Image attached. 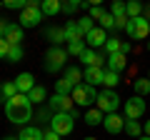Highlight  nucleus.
<instances>
[{
  "mask_svg": "<svg viewBox=\"0 0 150 140\" xmlns=\"http://www.w3.org/2000/svg\"><path fill=\"white\" fill-rule=\"evenodd\" d=\"M103 128H105L110 135H118V133L125 130V118L118 115V113H110V115H105V120H103Z\"/></svg>",
  "mask_w": 150,
  "mask_h": 140,
  "instance_id": "f8f14e48",
  "label": "nucleus"
},
{
  "mask_svg": "<svg viewBox=\"0 0 150 140\" xmlns=\"http://www.w3.org/2000/svg\"><path fill=\"white\" fill-rule=\"evenodd\" d=\"M148 78H150V70H148Z\"/></svg>",
  "mask_w": 150,
  "mask_h": 140,
  "instance_id": "3c124183",
  "label": "nucleus"
},
{
  "mask_svg": "<svg viewBox=\"0 0 150 140\" xmlns=\"http://www.w3.org/2000/svg\"><path fill=\"white\" fill-rule=\"evenodd\" d=\"M148 50H150V40H148Z\"/></svg>",
  "mask_w": 150,
  "mask_h": 140,
  "instance_id": "8fccbe9b",
  "label": "nucleus"
},
{
  "mask_svg": "<svg viewBox=\"0 0 150 140\" xmlns=\"http://www.w3.org/2000/svg\"><path fill=\"white\" fill-rule=\"evenodd\" d=\"M0 8H3V3H0Z\"/></svg>",
  "mask_w": 150,
  "mask_h": 140,
  "instance_id": "603ef678",
  "label": "nucleus"
},
{
  "mask_svg": "<svg viewBox=\"0 0 150 140\" xmlns=\"http://www.w3.org/2000/svg\"><path fill=\"white\" fill-rule=\"evenodd\" d=\"M143 135H148V138H150V118L145 120V125H143Z\"/></svg>",
  "mask_w": 150,
  "mask_h": 140,
  "instance_id": "c03bdc74",
  "label": "nucleus"
},
{
  "mask_svg": "<svg viewBox=\"0 0 150 140\" xmlns=\"http://www.w3.org/2000/svg\"><path fill=\"white\" fill-rule=\"evenodd\" d=\"M83 140H98V138H83Z\"/></svg>",
  "mask_w": 150,
  "mask_h": 140,
  "instance_id": "09e8293b",
  "label": "nucleus"
},
{
  "mask_svg": "<svg viewBox=\"0 0 150 140\" xmlns=\"http://www.w3.org/2000/svg\"><path fill=\"white\" fill-rule=\"evenodd\" d=\"M138 140H150V138H148V135H140V138H138Z\"/></svg>",
  "mask_w": 150,
  "mask_h": 140,
  "instance_id": "de8ad7c7",
  "label": "nucleus"
},
{
  "mask_svg": "<svg viewBox=\"0 0 150 140\" xmlns=\"http://www.w3.org/2000/svg\"><path fill=\"white\" fill-rule=\"evenodd\" d=\"M95 108L100 110V113L110 115V113H118L120 108V95L115 90H108V88H103L100 93H98V103H95Z\"/></svg>",
  "mask_w": 150,
  "mask_h": 140,
  "instance_id": "423d86ee",
  "label": "nucleus"
},
{
  "mask_svg": "<svg viewBox=\"0 0 150 140\" xmlns=\"http://www.w3.org/2000/svg\"><path fill=\"white\" fill-rule=\"evenodd\" d=\"M75 115L73 113H53V120H50V130L53 133H58L60 138H65V135H70L75 130Z\"/></svg>",
  "mask_w": 150,
  "mask_h": 140,
  "instance_id": "39448f33",
  "label": "nucleus"
},
{
  "mask_svg": "<svg viewBox=\"0 0 150 140\" xmlns=\"http://www.w3.org/2000/svg\"><path fill=\"white\" fill-rule=\"evenodd\" d=\"M83 118H85V125L95 128V125H103V120H105V113H100L98 108H88L85 113H83Z\"/></svg>",
  "mask_w": 150,
  "mask_h": 140,
  "instance_id": "aec40b11",
  "label": "nucleus"
},
{
  "mask_svg": "<svg viewBox=\"0 0 150 140\" xmlns=\"http://www.w3.org/2000/svg\"><path fill=\"white\" fill-rule=\"evenodd\" d=\"M120 83V73H112V70H105V83L103 85L108 88V90H115Z\"/></svg>",
  "mask_w": 150,
  "mask_h": 140,
  "instance_id": "cd10ccee",
  "label": "nucleus"
},
{
  "mask_svg": "<svg viewBox=\"0 0 150 140\" xmlns=\"http://www.w3.org/2000/svg\"><path fill=\"white\" fill-rule=\"evenodd\" d=\"M68 58H70L68 48H55V45H50V48L45 50V58H43L45 73H60V70H65Z\"/></svg>",
  "mask_w": 150,
  "mask_h": 140,
  "instance_id": "f03ea898",
  "label": "nucleus"
},
{
  "mask_svg": "<svg viewBox=\"0 0 150 140\" xmlns=\"http://www.w3.org/2000/svg\"><path fill=\"white\" fill-rule=\"evenodd\" d=\"M55 93H58V95H73V85H70L68 80L60 78V80L55 83Z\"/></svg>",
  "mask_w": 150,
  "mask_h": 140,
  "instance_id": "2f4dec72",
  "label": "nucleus"
},
{
  "mask_svg": "<svg viewBox=\"0 0 150 140\" xmlns=\"http://www.w3.org/2000/svg\"><path fill=\"white\" fill-rule=\"evenodd\" d=\"M8 25H10V23H5V20H3V18H0V38H3V35H5Z\"/></svg>",
  "mask_w": 150,
  "mask_h": 140,
  "instance_id": "37998d69",
  "label": "nucleus"
},
{
  "mask_svg": "<svg viewBox=\"0 0 150 140\" xmlns=\"http://www.w3.org/2000/svg\"><path fill=\"white\" fill-rule=\"evenodd\" d=\"M128 20H130L128 15H123V18H115V30H125V28H128Z\"/></svg>",
  "mask_w": 150,
  "mask_h": 140,
  "instance_id": "ea45409f",
  "label": "nucleus"
},
{
  "mask_svg": "<svg viewBox=\"0 0 150 140\" xmlns=\"http://www.w3.org/2000/svg\"><path fill=\"white\" fill-rule=\"evenodd\" d=\"M80 10V0H68V3H63V13L65 15H73V13Z\"/></svg>",
  "mask_w": 150,
  "mask_h": 140,
  "instance_id": "c9c22d12",
  "label": "nucleus"
},
{
  "mask_svg": "<svg viewBox=\"0 0 150 140\" xmlns=\"http://www.w3.org/2000/svg\"><path fill=\"white\" fill-rule=\"evenodd\" d=\"M0 95H3V103H8L10 98H15L18 95L15 83H3V85H0Z\"/></svg>",
  "mask_w": 150,
  "mask_h": 140,
  "instance_id": "bb28decb",
  "label": "nucleus"
},
{
  "mask_svg": "<svg viewBox=\"0 0 150 140\" xmlns=\"http://www.w3.org/2000/svg\"><path fill=\"white\" fill-rule=\"evenodd\" d=\"M3 38H5L8 45H20V43H23V28L18 25V23H10Z\"/></svg>",
  "mask_w": 150,
  "mask_h": 140,
  "instance_id": "dca6fc26",
  "label": "nucleus"
},
{
  "mask_svg": "<svg viewBox=\"0 0 150 140\" xmlns=\"http://www.w3.org/2000/svg\"><path fill=\"white\" fill-rule=\"evenodd\" d=\"M80 63L85 68H103V65H108V58H105V53H95V50L85 48V53L80 55Z\"/></svg>",
  "mask_w": 150,
  "mask_h": 140,
  "instance_id": "9d476101",
  "label": "nucleus"
},
{
  "mask_svg": "<svg viewBox=\"0 0 150 140\" xmlns=\"http://www.w3.org/2000/svg\"><path fill=\"white\" fill-rule=\"evenodd\" d=\"M110 15L112 18H123L125 15V3L123 0H115V3L110 5Z\"/></svg>",
  "mask_w": 150,
  "mask_h": 140,
  "instance_id": "72a5a7b5",
  "label": "nucleus"
},
{
  "mask_svg": "<svg viewBox=\"0 0 150 140\" xmlns=\"http://www.w3.org/2000/svg\"><path fill=\"white\" fill-rule=\"evenodd\" d=\"M40 10H43L45 18H53V15H58V13H63V3H60V0H43V3H40Z\"/></svg>",
  "mask_w": 150,
  "mask_h": 140,
  "instance_id": "6ab92c4d",
  "label": "nucleus"
},
{
  "mask_svg": "<svg viewBox=\"0 0 150 140\" xmlns=\"http://www.w3.org/2000/svg\"><path fill=\"white\" fill-rule=\"evenodd\" d=\"M28 98H30L33 105H40V103L48 100V93H45V88H43V85H35L30 93H28Z\"/></svg>",
  "mask_w": 150,
  "mask_h": 140,
  "instance_id": "b1692460",
  "label": "nucleus"
},
{
  "mask_svg": "<svg viewBox=\"0 0 150 140\" xmlns=\"http://www.w3.org/2000/svg\"><path fill=\"white\" fill-rule=\"evenodd\" d=\"M78 25H80V30L85 33V35L93 30V28H95V25H93V18H90V15H83L80 20H78Z\"/></svg>",
  "mask_w": 150,
  "mask_h": 140,
  "instance_id": "e433bc0d",
  "label": "nucleus"
},
{
  "mask_svg": "<svg viewBox=\"0 0 150 140\" xmlns=\"http://www.w3.org/2000/svg\"><path fill=\"white\" fill-rule=\"evenodd\" d=\"M23 55H25L23 45H10V53H8V63H20Z\"/></svg>",
  "mask_w": 150,
  "mask_h": 140,
  "instance_id": "c756f323",
  "label": "nucleus"
},
{
  "mask_svg": "<svg viewBox=\"0 0 150 140\" xmlns=\"http://www.w3.org/2000/svg\"><path fill=\"white\" fill-rule=\"evenodd\" d=\"M145 115V98L133 95L125 100V120H140Z\"/></svg>",
  "mask_w": 150,
  "mask_h": 140,
  "instance_id": "6e6552de",
  "label": "nucleus"
},
{
  "mask_svg": "<svg viewBox=\"0 0 150 140\" xmlns=\"http://www.w3.org/2000/svg\"><path fill=\"white\" fill-rule=\"evenodd\" d=\"M73 98L70 95H58V93H55L53 98H48V108L53 110V113H73Z\"/></svg>",
  "mask_w": 150,
  "mask_h": 140,
  "instance_id": "1a4fd4ad",
  "label": "nucleus"
},
{
  "mask_svg": "<svg viewBox=\"0 0 150 140\" xmlns=\"http://www.w3.org/2000/svg\"><path fill=\"white\" fill-rule=\"evenodd\" d=\"M13 83H15V88H18V93H20V95H28V93H30L33 88L38 85L33 73H20V75H18Z\"/></svg>",
  "mask_w": 150,
  "mask_h": 140,
  "instance_id": "4468645a",
  "label": "nucleus"
},
{
  "mask_svg": "<svg viewBox=\"0 0 150 140\" xmlns=\"http://www.w3.org/2000/svg\"><path fill=\"white\" fill-rule=\"evenodd\" d=\"M43 140H63V138H60L58 133H53V130L48 128V130H45V133H43Z\"/></svg>",
  "mask_w": 150,
  "mask_h": 140,
  "instance_id": "a19ab883",
  "label": "nucleus"
},
{
  "mask_svg": "<svg viewBox=\"0 0 150 140\" xmlns=\"http://www.w3.org/2000/svg\"><path fill=\"white\" fill-rule=\"evenodd\" d=\"M120 53H123V55H130V53H133V45H130L128 40H123V48H120Z\"/></svg>",
  "mask_w": 150,
  "mask_h": 140,
  "instance_id": "79ce46f5",
  "label": "nucleus"
},
{
  "mask_svg": "<svg viewBox=\"0 0 150 140\" xmlns=\"http://www.w3.org/2000/svg\"><path fill=\"white\" fill-rule=\"evenodd\" d=\"M8 53H10V45L5 43V38H0V60H8Z\"/></svg>",
  "mask_w": 150,
  "mask_h": 140,
  "instance_id": "58836bf2",
  "label": "nucleus"
},
{
  "mask_svg": "<svg viewBox=\"0 0 150 140\" xmlns=\"http://www.w3.org/2000/svg\"><path fill=\"white\" fill-rule=\"evenodd\" d=\"M105 13H108V10H105V8H100V5H93V8H90V10H88V15H90V18H93V20H100V18H103V15H105Z\"/></svg>",
  "mask_w": 150,
  "mask_h": 140,
  "instance_id": "4c0bfd02",
  "label": "nucleus"
},
{
  "mask_svg": "<svg viewBox=\"0 0 150 140\" xmlns=\"http://www.w3.org/2000/svg\"><path fill=\"white\" fill-rule=\"evenodd\" d=\"M85 48H88L85 40H83V43H70V45H68V55H75V58H80V55L85 53Z\"/></svg>",
  "mask_w": 150,
  "mask_h": 140,
  "instance_id": "473e14b6",
  "label": "nucleus"
},
{
  "mask_svg": "<svg viewBox=\"0 0 150 140\" xmlns=\"http://www.w3.org/2000/svg\"><path fill=\"white\" fill-rule=\"evenodd\" d=\"M143 3H138V0H128V3H125V15L130 18V20H133V18H140L143 15Z\"/></svg>",
  "mask_w": 150,
  "mask_h": 140,
  "instance_id": "5701e85b",
  "label": "nucleus"
},
{
  "mask_svg": "<svg viewBox=\"0 0 150 140\" xmlns=\"http://www.w3.org/2000/svg\"><path fill=\"white\" fill-rule=\"evenodd\" d=\"M0 140H18V135H5V138H0Z\"/></svg>",
  "mask_w": 150,
  "mask_h": 140,
  "instance_id": "49530a36",
  "label": "nucleus"
},
{
  "mask_svg": "<svg viewBox=\"0 0 150 140\" xmlns=\"http://www.w3.org/2000/svg\"><path fill=\"white\" fill-rule=\"evenodd\" d=\"M43 20H45V15H43V10H40V3H38V0H30L28 8L20 13V18H18V25L25 30V28H38Z\"/></svg>",
  "mask_w": 150,
  "mask_h": 140,
  "instance_id": "7ed1b4c3",
  "label": "nucleus"
},
{
  "mask_svg": "<svg viewBox=\"0 0 150 140\" xmlns=\"http://www.w3.org/2000/svg\"><path fill=\"white\" fill-rule=\"evenodd\" d=\"M45 40H50L55 48H60V45L65 43V30L63 28H48V30H45Z\"/></svg>",
  "mask_w": 150,
  "mask_h": 140,
  "instance_id": "412c9836",
  "label": "nucleus"
},
{
  "mask_svg": "<svg viewBox=\"0 0 150 140\" xmlns=\"http://www.w3.org/2000/svg\"><path fill=\"white\" fill-rule=\"evenodd\" d=\"M125 68H128V55H123V53L108 55V70H112V73H123Z\"/></svg>",
  "mask_w": 150,
  "mask_h": 140,
  "instance_id": "f3484780",
  "label": "nucleus"
},
{
  "mask_svg": "<svg viewBox=\"0 0 150 140\" xmlns=\"http://www.w3.org/2000/svg\"><path fill=\"white\" fill-rule=\"evenodd\" d=\"M65 43H83V40H85V33L80 30V25H78V20H68L65 23Z\"/></svg>",
  "mask_w": 150,
  "mask_h": 140,
  "instance_id": "ddd939ff",
  "label": "nucleus"
},
{
  "mask_svg": "<svg viewBox=\"0 0 150 140\" xmlns=\"http://www.w3.org/2000/svg\"><path fill=\"white\" fill-rule=\"evenodd\" d=\"M73 103L78 105V108H83V110H88V108H93L98 103V90L93 85H88V83H80V85L73 90Z\"/></svg>",
  "mask_w": 150,
  "mask_h": 140,
  "instance_id": "20e7f679",
  "label": "nucleus"
},
{
  "mask_svg": "<svg viewBox=\"0 0 150 140\" xmlns=\"http://www.w3.org/2000/svg\"><path fill=\"white\" fill-rule=\"evenodd\" d=\"M98 23H100V28H103V30H115V18H112L110 13H105V15H103Z\"/></svg>",
  "mask_w": 150,
  "mask_h": 140,
  "instance_id": "f704fd0d",
  "label": "nucleus"
},
{
  "mask_svg": "<svg viewBox=\"0 0 150 140\" xmlns=\"http://www.w3.org/2000/svg\"><path fill=\"white\" fill-rule=\"evenodd\" d=\"M108 30H103V28H93L90 33L85 35V45L90 50H95V48H105V43H108V35H105Z\"/></svg>",
  "mask_w": 150,
  "mask_h": 140,
  "instance_id": "9b49d317",
  "label": "nucleus"
},
{
  "mask_svg": "<svg viewBox=\"0 0 150 140\" xmlns=\"http://www.w3.org/2000/svg\"><path fill=\"white\" fill-rule=\"evenodd\" d=\"M133 90H135V95H140V98L150 95V78H138V80L133 83Z\"/></svg>",
  "mask_w": 150,
  "mask_h": 140,
  "instance_id": "393cba45",
  "label": "nucleus"
},
{
  "mask_svg": "<svg viewBox=\"0 0 150 140\" xmlns=\"http://www.w3.org/2000/svg\"><path fill=\"white\" fill-rule=\"evenodd\" d=\"M143 18L150 23V5H145V8H143Z\"/></svg>",
  "mask_w": 150,
  "mask_h": 140,
  "instance_id": "a18cd8bd",
  "label": "nucleus"
},
{
  "mask_svg": "<svg viewBox=\"0 0 150 140\" xmlns=\"http://www.w3.org/2000/svg\"><path fill=\"white\" fill-rule=\"evenodd\" d=\"M33 115H35V110H33V103H30L28 95H20V93H18L15 98H10V100L5 103V118L10 120L13 125H23V128H25L33 120Z\"/></svg>",
  "mask_w": 150,
  "mask_h": 140,
  "instance_id": "f257e3e1",
  "label": "nucleus"
},
{
  "mask_svg": "<svg viewBox=\"0 0 150 140\" xmlns=\"http://www.w3.org/2000/svg\"><path fill=\"white\" fill-rule=\"evenodd\" d=\"M125 35L130 40H150V23L145 20L143 15L128 20V28H125Z\"/></svg>",
  "mask_w": 150,
  "mask_h": 140,
  "instance_id": "0eeeda50",
  "label": "nucleus"
},
{
  "mask_svg": "<svg viewBox=\"0 0 150 140\" xmlns=\"http://www.w3.org/2000/svg\"><path fill=\"white\" fill-rule=\"evenodd\" d=\"M18 140H43V130L35 128V125H25L18 133Z\"/></svg>",
  "mask_w": 150,
  "mask_h": 140,
  "instance_id": "4be33fe9",
  "label": "nucleus"
},
{
  "mask_svg": "<svg viewBox=\"0 0 150 140\" xmlns=\"http://www.w3.org/2000/svg\"><path fill=\"white\" fill-rule=\"evenodd\" d=\"M125 135H130V138L138 140L140 135H143V125H140V120H125Z\"/></svg>",
  "mask_w": 150,
  "mask_h": 140,
  "instance_id": "a878e982",
  "label": "nucleus"
},
{
  "mask_svg": "<svg viewBox=\"0 0 150 140\" xmlns=\"http://www.w3.org/2000/svg\"><path fill=\"white\" fill-rule=\"evenodd\" d=\"M83 80H85L88 85H93V88L103 85V83H105V68H85Z\"/></svg>",
  "mask_w": 150,
  "mask_h": 140,
  "instance_id": "2eb2a0df",
  "label": "nucleus"
},
{
  "mask_svg": "<svg viewBox=\"0 0 150 140\" xmlns=\"http://www.w3.org/2000/svg\"><path fill=\"white\" fill-rule=\"evenodd\" d=\"M63 80H68L70 85H73V90H75V88H78V85L83 83V70L78 68V65H68V68H65Z\"/></svg>",
  "mask_w": 150,
  "mask_h": 140,
  "instance_id": "a211bd4d",
  "label": "nucleus"
},
{
  "mask_svg": "<svg viewBox=\"0 0 150 140\" xmlns=\"http://www.w3.org/2000/svg\"><path fill=\"white\" fill-rule=\"evenodd\" d=\"M120 48H123V40H120V38H108V43H105V55L120 53Z\"/></svg>",
  "mask_w": 150,
  "mask_h": 140,
  "instance_id": "c85d7f7f",
  "label": "nucleus"
},
{
  "mask_svg": "<svg viewBox=\"0 0 150 140\" xmlns=\"http://www.w3.org/2000/svg\"><path fill=\"white\" fill-rule=\"evenodd\" d=\"M28 3H30V0H5V3H3V8H5V10H25L28 8Z\"/></svg>",
  "mask_w": 150,
  "mask_h": 140,
  "instance_id": "7c9ffc66",
  "label": "nucleus"
}]
</instances>
